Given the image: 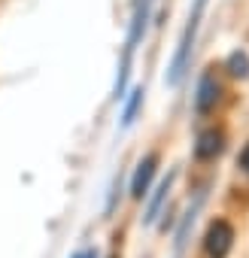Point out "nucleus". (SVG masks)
Wrapping results in <instances>:
<instances>
[{
  "label": "nucleus",
  "instance_id": "nucleus-4",
  "mask_svg": "<svg viewBox=\"0 0 249 258\" xmlns=\"http://www.w3.org/2000/svg\"><path fill=\"white\" fill-rule=\"evenodd\" d=\"M237 246V225L228 216H213L201 234V255L204 258H231Z\"/></svg>",
  "mask_w": 249,
  "mask_h": 258
},
{
  "label": "nucleus",
  "instance_id": "nucleus-3",
  "mask_svg": "<svg viewBox=\"0 0 249 258\" xmlns=\"http://www.w3.org/2000/svg\"><path fill=\"white\" fill-rule=\"evenodd\" d=\"M228 149V127L222 121H207L198 127V134L192 140V161L207 167V164H216Z\"/></svg>",
  "mask_w": 249,
  "mask_h": 258
},
{
  "label": "nucleus",
  "instance_id": "nucleus-9",
  "mask_svg": "<svg viewBox=\"0 0 249 258\" xmlns=\"http://www.w3.org/2000/svg\"><path fill=\"white\" fill-rule=\"evenodd\" d=\"M222 76L225 79H234V82H246L249 79V52L246 49H231L225 55V61L219 64Z\"/></svg>",
  "mask_w": 249,
  "mask_h": 258
},
{
  "label": "nucleus",
  "instance_id": "nucleus-1",
  "mask_svg": "<svg viewBox=\"0 0 249 258\" xmlns=\"http://www.w3.org/2000/svg\"><path fill=\"white\" fill-rule=\"evenodd\" d=\"M204 10H207V0H195L192 10H189V19H185L182 34H179V43H176V49H173V55H170L167 70H164V85H167V88H179L182 79H185L189 70H192V58H195V46H198Z\"/></svg>",
  "mask_w": 249,
  "mask_h": 258
},
{
  "label": "nucleus",
  "instance_id": "nucleus-6",
  "mask_svg": "<svg viewBox=\"0 0 249 258\" xmlns=\"http://www.w3.org/2000/svg\"><path fill=\"white\" fill-rule=\"evenodd\" d=\"M207 198H210V191H207V185H201V188L192 191L189 207L179 210L176 225H173V231H170V243H173V255H176V258L189 249V243H192V231H195V225H198V216H201Z\"/></svg>",
  "mask_w": 249,
  "mask_h": 258
},
{
  "label": "nucleus",
  "instance_id": "nucleus-7",
  "mask_svg": "<svg viewBox=\"0 0 249 258\" xmlns=\"http://www.w3.org/2000/svg\"><path fill=\"white\" fill-rule=\"evenodd\" d=\"M158 170H161V152L158 149H149L137 158L131 176H128V198L134 204H143L146 195L152 191V185L158 182Z\"/></svg>",
  "mask_w": 249,
  "mask_h": 258
},
{
  "label": "nucleus",
  "instance_id": "nucleus-10",
  "mask_svg": "<svg viewBox=\"0 0 249 258\" xmlns=\"http://www.w3.org/2000/svg\"><path fill=\"white\" fill-rule=\"evenodd\" d=\"M121 198H125V173L118 170V173L112 176L109 188H106V201H103V219H112V216H115V210L121 207Z\"/></svg>",
  "mask_w": 249,
  "mask_h": 258
},
{
  "label": "nucleus",
  "instance_id": "nucleus-8",
  "mask_svg": "<svg viewBox=\"0 0 249 258\" xmlns=\"http://www.w3.org/2000/svg\"><path fill=\"white\" fill-rule=\"evenodd\" d=\"M146 106V85H131L128 94L121 97V109H118V131H128L137 124L140 112Z\"/></svg>",
  "mask_w": 249,
  "mask_h": 258
},
{
  "label": "nucleus",
  "instance_id": "nucleus-12",
  "mask_svg": "<svg viewBox=\"0 0 249 258\" xmlns=\"http://www.w3.org/2000/svg\"><path fill=\"white\" fill-rule=\"evenodd\" d=\"M70 258H100V249H97V246H82V249H76Z\"/></svg>",
  "mask_w": 249,
  "mask_h": 258
},
{
  "label": "nucleus",
  "instance_id": "nucleus-13",
  "mask_svg": "<svg viewBox=\"0 0 249 258\" xmlns=\"http://www.w3.org/2000/svg\"><path fill=\"white\" fill-rule=\"evenodd\" d=\"M100 258H121V252L118 249H109V255H100Z\"/></svg>",
  "mask_w": 249,
  "mask_h": 258
},
{
  "label": "nucleus",
  "instance_id": "nucleus-11",
  "mask_svg": "<svg viewBox=\"0 0 249 258\" xmlns=\"http://www.w3.org/2000/svg\"><path fill=\"white\" fill-rule=\"evenodd\" d=\"M237 173L249 182V140L240 146V152H237Z\"/></svg>",
  "mask_w": 249,
  "mask_h": 258
},
{
  "label": "nucleus",
  "instance_id": "nucleus-2",
  "mask_svg": "<svg viewBox=\"0 0 249 258\" xmlns=\"http://www.w3.org/2000/svg\"><path fill=\"white\" fill-rule=\"evenodd\" d=\"M225 94H228V85H225L222 70H219V67H207V70L198 76V82H195L192 112H195L198 118H213V115L219 112Z\"/></svg>",
  "mask_w": 249,
  "mask_h": 258
},
{
  "label": "nucleus",
  "instance_id": "nucleus-5",
  "mask_svg": "<svg viewBox=\"0 0 249 258\" xmlns=\"http://www.w3.org/2000/svg\"><path fill=\"white\" fill-rule=\"evenodd\" d=\"M176 179H179V167H170L164 176H158V182L152 185V191L143 201V216H140L143 228H155L158 219L164 216V210L173 204V185H176Z\"/></svg>",
  "mask_w": 249,
  "mask_h": 258
}]
</instances>
